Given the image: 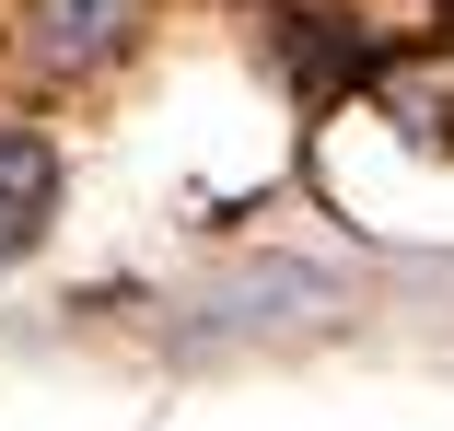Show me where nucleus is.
Instances as JSON below:
<instances>
[{
    "label": "nucleus",
    "instance_id": "obj_1",
    "mask_svg": "<svg viewBox=\"0 0 454 431\" xmlns=\"http://www.w3.org/2000/svg\"><path fill=\"white\" fill-rule=\"evenodd\" d=\"M59 210V152L24 140V129H0V256H24Z\"/></svg>",
    "mask_w": 454,
    "mask_h": 431
},
{
    "label": "nucleus",
    "instance_id": "obj_2",
    "mask_svg": "<svg viewBox=\"0 0 454 431\" xmlns=\"http://www.w3.org/2000/svg\"><path fill=\"white\" fill-rule=\"evenodd\" d=\"M35 35L59 59H106V47H129V0H35Z\"/></svg>",
    "mask_w": 454,
    "mask_h": 431
}]
</instances>
